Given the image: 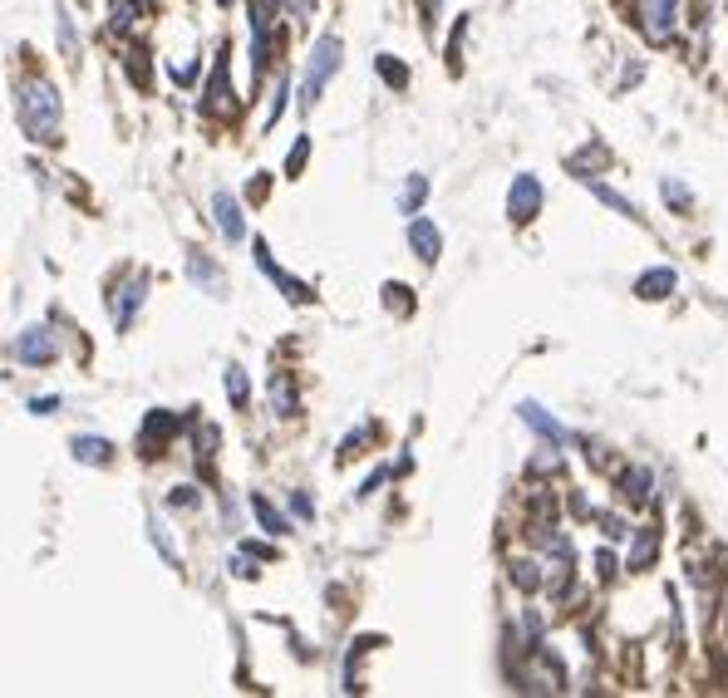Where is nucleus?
I'll use <instances>...</instances> for the list:
<instances>
[{
  "label": "nucleus",
  "mask_w": 728,
  "mask_h": 698,
  "mask_svg": "<svg viewBox=\"0 0 728 698\" xmlns=\"http://www.w3.org/2000/svg\"><path fill=\"white\" fill-rule=\"evenodd\" d=\"M10 354H15L25 369H50V364L60 359V335H55L50 325H25V330L15 335Z\"/></svg>",
  "instance_id": "20e7f679"
},
{
  "label": "nucleus",
  "mask_w": 728,
  "mask_h": 698,
  "mask_svg": "<svg viewBox=\"0 0 728 698\" xmlns=\"http://www.w3.org/2000/svg\"><path fill=\"white\" fill-rule=\"evenodd\" d=\"M227 399H232V408L251 404V379H246L242 364H232V369H227Z\"/></svg>",
  "instance_id": "cd10ccee"
},
{
  "label": "nucleus",
  "mask_w": 728,
  "mask_h": 698,
  "mask_svg": "<svg viewBox=\"0 0 728 698\" xmlns=\"http://www.w3.org/2000/svg\"><path fill=\"white\" fill-rule=\"evenodd\" d=\"M384 305H389V310H399V315H409V310H414V300H409V286L389 281V286H384Z\"/></svg>",
  "instance_id": "f704fd0d"
},
{
  "label": "nucleus",
  "mask_w": 728,
  "mask_h": 698,
  "mask_svg": "<svg viewBox=\"0 0 728 698\" xmlns=\"http://www.w3.org/2000/svg\"><path fill=\"white\" fill-rule=\"evenodd\" d=\"M305 158H310V138H296V148L286 153V177H301V168H305Z\"/></svg>",
  "instance_id": "c9c22d12"
},
{
  "label": "nucleus",
  "mask_w": 728,
  "mask_h": 698,
  "mask_svg": "<svg viewBox=\"0 0 728 698\" xmlns=\"http://www.w3.org/2000/svg\"><path fill=\"white\" fill-rule=\"evenodd\" d=\"M123 69L133 74V84H138V89H148V50H138V45H133V50L123 55Z\"/></svg>",
  "instance_id": "473e14b6"
},
{
  "label": "nucleus",
  "mask_w": 728,
  "mask_h": 698,
  "mask_svg": "<svg viewBox=\"0 0 728 698\" xmlns=\"http://www.w3.org/2000/svg\"><path fill=\"white\" fill-rule=\"evenodd\" d=\"M148 276L143 271H133V276H123L109 286V320H114V330H133V320H138V310L148 305Z\"/></svg>",
  "instance_id": "7ed1b4c3"
},
{
  "label": "nucleus",
  "mask_w": 728,
  "mask_h": 698,
  "mask_svg": "<svg viewBox=\"0 0 728 698\" xmlns=\"http://www.w3.org/2000/svg\"><path fill=\"white\" fill-rule=\"evenodd\" d=\"M389 477H394V467H374V472H369V477H364V487L360 492H355V497H374V492H379V487H384V482H389Z\"/></svg>",
  "instance_id": "4c0bfd02"
},
{
  "label": "nucleus",
  "mask_w": 728,
  "mask_h": 698,
  "mask_svg": "<svg viewBox=\"0 0 728 698\" xmlns=\"http://www.w3.org/2000/svg\"><path fill=\"white\" fill-rule=\"evenodd\" d=\"M374 74H379L389 89H409V69H404L394 55H374Z\"/></svg>",
  "instance_id": "a878e982"
},
{
  "label": "nucleus",
  "mask_w": 728,
  "mask_h": 698,
  "mask_svg": "<svg viewBox=\"0 0 728 698\" xmlns=\"http://www.w3.org/2000/svg\"><path fill=\"white\" fill-rule=\"evenodd\" d=\"M438 5H443V0H424V20H428V25L438 20Z\"/></svg>",
  "instance_id": "a18cd8bd"
},
{
  "label": "nucleus",
  "mask_w": 728,
  "mask_h": 698,
  "mask_svg": "<svg viewBox=\"0 0 728 698\" xmlns=\"http://www.w3.org/2000/svg\"><path fill=\"white\" fill-rule=\"evenodd\" d=\"M217 5H222V10H232V5H237V0H217Z\"/></svg>",
  "instance_id": "49530a36"
},
{
  "label": "nucleus",
  "mask_w": 728,
  "mask_h": 698,
  "mask_svg": "<svg viewBox=\"0 0 728 698\" xmlns=\"http://www.w3.org/2000/svg\"><path fill=\"white\" fill-rule=\"evenodd\" d=\"M187 276H192V286L207 295H227V276H222V266L207 256V251H187Z\"/></svg>",
  "instance_id": "ddd939ff"
},
{
  "label": "nucleus",
  "mask_w": 728,
  "mask_h": 698,
  "mask_svg": "<svg viewBox=\"0 0 728 698\" xmlns=\"http://www.w3.org/2000/svg\"><path fill=\"white\" fill-rule=\"evenodd\" d=\"M182 423L187 418H178V413H168V408H153L148 418H143V428H138V443H143V453L153 458V453H163L173 438L182 433Z\"/></svg>",
  "instance_id": "6e6552de"
},
{
  "label": "nucleus",
  "mask_w": 728,
  "mask_h": 698,
  "mask_svg": "<svg viewBox=\"0 0 728 698\" xmlns=\"http://www.w3.org/2000/svg\"><path fill=\"white\" fill-rule=\"evenodd\" d=\"M30 413H35V418H50V413H60V394H45V399H30Z\"/></svg>",
  "instance_id": "79ce46f5"
},
{
  "label": "nucleus",
  "mask_w": 728,
  "mask_h": 698,
  "mask_svg": "<svg viewBox=\"0 0 728 698\" xmlns=\"http://www.w3.org/2000/svg\"><path fill=\"white\" fill-rule=\"evenodd\" d=\"M69 458L84 463V467H109L119 458V448H114L104 433H74V438H69Z\"/></svg>",
  "instance_id": "9d476101"
},
{
  "label": "nucleus",
  "mask_w": 728,
  "mask_h": 698,
  "mask_svg": "<svg viewBox=\"0 0 728 698\" xmlns=\"http://www.w3.org/2000/svg\"><path fill=\"white\" fill-rule=\"evenodd\" d=\"M291 512H296L301 522H310V517H315V502H310V492H301V487L291 492Z\"/></svg>",
  "instance_id": "a19ab883"
},
{
  "label": "nucleus",
  "mask_w": 728,
  "mask_h": 698,
  "mask_svg": "<svg viewBox=\"0 0 728 698\" xmlns=\"http://www.w3.org/2000/svg\"><path fill=\"white\" fill-rule=\"evenodd\" d=\"M679 25V0H640V30L650 45H669Z\"/></svg>",
  "instance_id": "423d86ee"
},
{
  "label": "nucleus",
  "mask_w": 728,
  "mask_h": 698,
  "mask_svg": "<svg viewBox=\"0 0 728 698\" xmlns=\"http://www.w3.org/2000/svg\"><path fill=\"white\" fill-rule=\"evenodd\" d=\"M143 10H148L143 0H114V10H109V30H114V35H128V30L143 20Z\"/></svg>",
  "instance_id": "b1692460"
},
{
  "label": "nucleus",
  "mask_w": 728,
  "mask_h": 698,
  "mask_svg": "<svg viewBox=\"0 0 728 698\" xmlns=\"http://www.w3.org/2000/svg\"><path fill=\"white\" fill-rule=\"evenodd\" d=\"M168 507H173V512H197V507H202V492H197L192 482H178V487L168 492Z\"/></svg>",
  "instance_id": "7c9ffc66"
},
{
  "label": "nucleus",
  "mask_w": 728,
  "mask_h": 698,
  "mask_svg": "<svg viewBox=\"0 0 728 698\" xmlns=\"http://www.w3.org/2000/svg\"><path fill=\"white\" fill-rule=\"evenodd\" d=\"M266 404H271L276 418H296V413H301V389H296V379H291L286 369L271 374V384H266Z\"/></svg>",
  "instance_id": "f8f14e48"
},
{
  "label": "nucleus",
  "mask_w": 728,
  "mask_h": 698,
  "mask_svg": "<svg viewBox=\"0 0 728 698\" xmlns=\"http://www.w3.org/2000/svg\"><path fill=\"white\" fill-rule=\"evenodd\" d=\"M591 192H596V202H601V207H610L615 217H625V222H645V212H640L625 192H615L610 182H591Z\"/></svg>",
  "instance_id": "6ab92c4d"
},
{
  "label": "nucleus",
  "mask_w": 728,
  "mask_h": 698,
  "mask_svg": "<svg viewBox=\"0 0 728 698\" xmlns=\"http://www.w3.org/2000/svg\"><path fill=\"white\" fill-rule=\"evenodd\" d=\"M286 94H291V79L281 74V79H276V89H271V109H266V128H276V118L286 114V104H291Z\"/></svg>",
  "instance_id": "2f4dec72"
},
{
  "label": "nucleus",
  "mask_w": 728,
  "mask_h": 698,
  "mask_svg": "<svg viewBox=\"0 0 728 698\" xmlns=\"http://www.w3.org/2000/svg\"><path fill=\"white\" fill-rule=\"evenodd\" d=\"M217 443H222V433H217L212 423H197V433H192V453H197L202 463H207V458L217 453Z\"/></svg>",
  "instance_id": "c756f323"
},
{
  "label": "nucleus",
  "mask_w": 728,
  "mask_h": 698,
  "mask_svg": "<svg viewBox=\"0 0 728 698\" xmlns=\"http://www.w3.org/2000/svg\"><path fill=\"white\" fill-rule=\"evenodd\" d=\"M660 192H665V202L674 207V212H689V202H694V197H689V187H684L679 177H665V182H660Z\"/></svg>",
  "instance_id": "72a5a7b5"
},
{
  "label": "nucleus",
  "mask_w": 728,
  "mask_h": 698,
  "mask_svg": "<svg viewBox=\"0 0 728 698\" xmlns=\"http://www.w3.org/2000/svg\"><path fill=\"white\" fill-rule=\"evenodd\" d=\"M428 202V177L424 173H409L404 177V187H399V212L404 217H419Z\"/></svg>",
  "instance_id": "4be33fe9"
},
{
  "label": "nucleus",
  "mask_w": 728,
  "mask_h": 698,
  "mask_svg": "<svg viewBox=\"0 0 728 698\" xmlns=\"http://www.w3.org/2000/svg\"><path fill=\"white\" fill-rule=\"evenodd\" d=\"M369 438H374V423H360L355 433H345V438H340V453H335V458H340V463L360 458V453H364V443H369Z\"/></svg>",
  "instance_id": "c85d7f7f"
},
{
  "label": "nucleus",
  "mask_w": 728,
  "mask_h": 698,
  "mask_svg": "<svg viewBox=\"0 0 728 698\" xmlns=\"http://www.w3.org/2000/svg\"><path fill=\"white\" fill-rule=\"evenodd\" d=\"M340 64H345V45H340V35H320L315 45H310V59H305V79H301V104L310 109L320 94H325V84L340 74Z\"/></svg>",
  "instance_id": "f03ea898"
},
{
  "label": "nucleus",
  "mask_w": 728,
  "mask_h": 698,
  "mask_svg": "<svg viewBox=\"0 0 728 698\" xmlns=\"http://www.w3.org/2000/svg\"><path fill=\"white\" fill-rule=\"evenodd\" d=\"M251 256H256V266H261V276H266V281H271V286H276V291L286 295V300H291V305H310V300H315V291H310V286H305V281H296V276H291V271H281V266H276V261H271V246H266V241H261V236H256V241H251Z\"/></svg>",
  "instance_id": "39448f33"
},
{
  "label": "nucleus",
  "mask_w": 728,
  "mask_h": 698,
  "mask_svg": "<svg viewBox=\"0 0 728 698\" xmlns=\"http://www.w3.org/2000/svg\"><path fill=\"white\" fill-rule=\"evenodd\" d=\"M15 109H20V128L30 143H60L64 138V104L50 79H20Z\"/></svg>",
  "instance_id": "f257e3e1"
},
{
  "label": "nucleus",
  "mask_w": 728,
  "mask_h": 698,
  "mask_svg": "<svg viewBox=\"0 0 728 698\" xmlns=\"http://www.w3.org/2000/svg\"><path fill=\"white\" fill-rule=\"evenodd\" d=\"M596 571H601V581H615V571H620V556H615L610 546H601V551H596Z\"/></svg>",
  "instance_id": "ea45409f"
},
{
  "label": "nucleus",
  "mask_w": 728,
  "mask_h": 698,
  "mask_svg": "<svg viewBox=\"0 0 728 698\" xmlns=\"http://www.w3.org/2000/svg\"><path fill=\"white\" fill-rule=\"evenodd\" d=\"M660 556V526H640L635 531V551H630V571H650V561Z\"/></svg>",
  "instance_id": "aec40b11"
},
{
  "label": "nucleus",
  "mask_w": 728,
  "mask_h": 698,
  "mask_svg": "<svg viewBox=\"0 0 728 698\" xmlns=\"http://www.w3.org/2000/svg\"><path fill=\"white\" fill-rule=\"evenodd\" d=\"M227 109H232V79H227V55H217V64H212V79H207L202 114H227Z\"/></svg>",
  "instance_id": "2eb2a0df"
},
{
  "label": "nucleus",
  "mask_w": 728,
  "mask_h": 698,
  "mask_svg": "<svg viewBox=\"0 0 728 698\" xmlns=\"http://www.w3.org/2000/svg\"><path fill=\"white\" fill-rule=\"evenodd\" d=\"M227 571H232L237 581H251V576H256V566H251V556H246V551H232V556H227Z\"/></svg>",
  "instance_id": "58836bf2"
},
{
  "label": "nucleus",
  "mask_w": 728,
  "mask_h": 698,
  "mask_svg": "<svg viewBox=\"0 0 728 698\" xmlns=\"http://www.w3.org/2000/svg\"><path fill=\"white\" fill-rule=\"evenodd\" d=\"M148 541L163 551V561H168V566H182V551H178V541H173V531H168V522L148 517Z\"/></svg>",
  "instance_id": "393cba45"
},
{
  "label": "nucleus",
  "mask_w": 728,
  "mask_h": 698,
  "mask_svg": "<svg viewBox=\"0 0 728 698\" xmlns=\"http://www.w3.org/2000/svg\"><path fill=\"white\" fill-rule=\"evenodd\" d=\"M615 482H620V492H625L635 507H650V497H655V472H650V467H640V463L620 467V477H615Z\"/></svg>",
  "instance_id": "dca6fc26"
},
{
  "label": "nucleus",
  "mask_w": 728,
  "mask_h": 698,
  "mask_svg": "<svg viewBox=\"0 0 728 698\" xmlns=\"http://www.w3.org/2000/svg\"><path fill=\"white\" fill-rule=\"evenodd\" d=\"M537 212H542V182L532 173H517L512 187H507V217H512L517 227H527Z\"/></svg>",
  "instance_id": "0eeeda50"
},
{
  "label": "nucleus",
  "mask_w": 728,
  "mask_h": 698,
  "mask_svg": "<svg viewBox=\"0 0 728 698\" xmlns=\"http://www.w3.org/2000/svg\"><path fill=\"white\" fill-rule=\"evenodd\" d=\"M242 551L251 561H276V546H266V541H242Z\"/></svg>",
  "instance_id": "37998d69"
},
{
  "label": "nucleus",
  "mask_w": 728,
  "mask_h": 698,
  "mask_svg": "<svg viewBox=\"0 0 728 698\" xmlns=\"http://www.w3.org/2000/svg\"><path fill=\"white\" fill-rule=\"evenodd\" d=\"M251 512H256V522H261V531H271V536H291L296 526H291V517L266 497V492H251Z\"/></svg>",
  "instance_id": "f3484780"
},
{
  "label": "nucleus",
  "mask_w": 728,
  "mask_h": 698,
  "mask_svg": "<svg viewBox=\"0 0 728 698\" xmlns=\"http://www.w3.org/2000/svg\"><path fill=\"white\" fill-rule=\"evenodd\" d=\"M55 30H60V50L69 59L79 55V45H84V35H79V25H74V10H69V5H55Z\"/></svg>",
  "instance_id": "5701e85b"
},
{
  "label": "nucleus",
  "mask_w": 728,
  "mask_h": 698,
  "mask_svg": "<svg viewBox=\"0 0 728 698\" xmlns=\"http://www.w3.org/2000/svg\"><path fill=\"white\" fill-rule=\"evenodd\" d=\"M517 418H522V423H527L532 433H542L551 448H571V443H576V438H571V428H561V423H556V418H551V413H546L542 404H532V399L517 408Z\"/></svg>",
  "instance_id": "9b49d317"
},
{
  "label": "nucleus",
  "mask_w": 728,
  "mask_h": 698,
  "mask_svg": "<svg viewBox=\"0 0 728 698\" xmlns=\"http://www.w3.org/2000/svg\"><path fill=\"white\" fill-rule=\"evenodd\" d=\"M596 522H601V536H606V541H625V536H630V522H625V517H596Z\"/></svg>",
  "instance_id": "e433bc0d"
},
{
  "label": "nucleus",
  "mask_w": 728,
  "mask_h": 698,
  "mask_svg": "<svg viewBox=\"0 0 728 698\" xmlns=\"http://www.w3.org/2000/svg\"><path fill=\"white\" fill-rule=\"evenodd\" d=\"M679 286V271H669V266H655V271H645L640 281H635V295L640 300H669Z\"/></svg>",
  "instance_id": "a211bd4d"
},
{
  "label": "nucleus",
  "mask_w": 728,
  "mask_h": 698,
  "mask_svg": "<svg viewBox=\"0 0 728 698\" xmlns=\"http://www.w3.org/2000/svg\"><path fill=\"white\" fill-rule=\"evenodd\" d=\"M212 222H217V232L227 236L232 246H237V241H246V217H242L237 192H227V187H217V192H212Z\"/></svg>",
  "instance_id": "1a4fd4ad"
},
{
  "label": "nucleus",
  "mask_w": 728,
  "mask_h": 698,
  "mask_svg": "<svg viewBox=\"0 0 728 698\" xmlns=\"http://www.w3.org/2000/svg\"><path fill=\"white\" fill-rule=\"evenodd\" d=\"M606 158H610L606 143H591L586 153H571V173H576V177H591V168H601Z\"/></svg>",
  "instance_id": "bb28decb"
},
{
  "label": "nucleus",
  "mask_w": 728,
  "mask_h": 698,
  "mask_svg": "<svg viewBox=\"0 0 728 698\" xmlns=\"http://www.w3.org/2000/svg\"><path fill=\"white\" fill-rule=\"evenodd\" d=\"M507 576H512V585H517L522 595H537V590H542V566H537V556H512V561H507Z\"/></svg>",
  "instance_id": "412c9836"
},
{
  "label": "nucleus",
  "mask_w": 728,
  "mask_h": 698,
  "mask_svg": "<svg viewBox=\"0 0 728 698\" xmlns=\"http://www.w3.org/2000/svg\"><path fill=\"white\" fill-rule=\"evenodd\" d=\"M291 10V20H310V0H281Z\"/></svg>",
  "instance_id": "c03bdc74"
},
{
  "label": "nucleus",
  "mask_w": 728,
  "mask_h": 698,
  "mask_svg": "<svg viewBox=\"0 0 728 698\" xmlns=\"http://www.w3.org/2000/svg\"><path fill=\"white\" fill-rule=\"evenodd\" d=\"M409 246H414V256L433 266L438 256H443V232L428 222V217H409Z\"/></svg>",
  "instance_id": "4468645a"
}]
</instances>
